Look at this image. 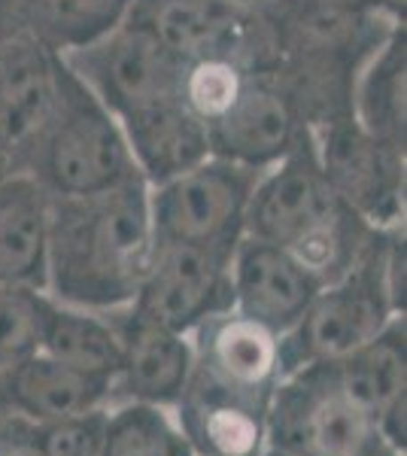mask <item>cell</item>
<instances>
[{"label":"cell","mask_w":407,"mask_h":456,"mask_svg":"<svg viewBox=\"0 0 407 456\" xmlns=\"http://www.w3.org/2000/svg\"><path fill=\"white\" fill-rule=\"evenodd\" d=\"M155 249L150 186L140 174L92 195L52 198L46 296L94 314L134 301Z\"/></svg>","instance_id":"cell-1"},{"label":"cell","mask_w":407,"mask_h":456,"mask_svg":"<svg viewBox=\"0 0 407 456\" xmlns=\"http://www.w3.org/2000/svg\"><path fill=\"white\" fill-rule=\"evenodd\" d=\"M247 234L286 249L316 283H335L377 240V228L344 204L316 159L310 134L265 167L247 210Z\"/></svg>","instance_id":"cell-2"},{"label":"cell","mask_w":407,"mask_h":456,"mask_svg":"<svg viewBox=\"0 0 407 456\" xmlns=\"http://www.w3.org/2000/svg\"><path fill=\"white\" fill-rule=\"evenodd\" d=\"M404 228L380 232L359 265L320 292L280 338V378L316 362H338L404 316Z\"/></svg>","instance_id":"cell-3"},{"label":"cell","mask_w":407,"mask_h":456,"mask_svg":"<svg viewBox=\"0 0 407 456\" xmlns=\"http://www.w3.org/2000/svg\"><path fill=\"white\" fill-rule=\"evenodd\" d=\"M25 174L52 198L92 195L137 174L116 116L64 58L55 110L28 156Z\"/></svg>","instance_id":"cell-4"},{"label":"cell","mask_w":407,"mask_h":456,"mask_svg":"<svg viewBox=\"0 0 407 456\" xmlns=\"http://www.w3.org/2000/svg\"><path fill=\"white\" fill-rule=\"evenodd\" d=\"M265 444L301 456H402L346 393L335 362L305 365L277 380L265 417Z\"/></svg>","instance_id":"cell-5"},{"label":"cell","mask_w":407,"mask_h":456,"mask_svg":"<svg viewBox=\"0 0 407 456\" xmlns=\"http://www.w3.org/2000/svg\"><path fill=\"white\" fill-rule=\"evenodd\" d=\"M262 171L207 156L150 186L155 244H191L234 253L247 234V210Z\"/></svg>","instance_id":"cell-6"},{"label":"cell","mask_w":407,"mask_h":456,"mask_svg":"<svg viewBox=\"0 0 407 456\" xmlns=\"http://www.w3.org/2000/svg\"><path fill=\"white\" fill-rule=\"evenodd\" d=\"M316 159L344 204L377 232L404 228V150L377 141L350 113L310 128Z\"/></svg>","instance_id":"cell-7"},{"label":"cell","mask_w":407,"mask_h":456,"mask_svg":"<svg viewBox=\"0 0 407 456\" xmlns=\"http://www.w3.org/2000/svg\"><path fill=\"white\" fill-rule=\"evenodd\" d=\"M310 134L305 107L277 64H258L243 77L238 98L207 125L210 156L265 171Z\"/></svg>","instance_id":"cell-8"},{"label":"cell","mask_w":407,"mask_h":456,"mask_svg":"<svg viewBox=\"0 0 407 456\" xmlns=\"http://www.w3.org/2000/svg\"><path fill=\"white\" fill-rule=\"evenodd\" d=\"M128 21L146 28L186 64L225 58L258 68L273 61L268 21L240 16L222 0H134Z\"/></svg>","instance_id":"cell-9"},{"label":"cell","mask_w":407,"mask_h":456,"mask_svg":"<svg viewBox=\"0 0 407 456\" xmlns=\"http://www.w3.org/2000/svg\"><path fill=\"white\" fill-rule=\"evenodd\" d=\"M232 256L191 244H155L128 307L159 326L191 335L207 316L232 307Z\"/></svg>","instance_id":"cell-10"},{"label":"cell","mask_w":407,"mask_h":456,"mask_svg":"<svg viewBox=\"0 0 407 456\" xmlns=\"http://www.w3.org/2000/svg\"><path fill=\"white\" fill-rule=\"evenodd\" d=\"M189 338L195 350L189 384L268 408L280 380V335L228 307L207 316Z\"/></svg>","instance_id":"cell-11"},{"label":"cell","mask_w":407,"mask_h":456,"mask_svg":"<svg viewBox=\"0 0 407 456\" xmlns=\"http://www.w3.org/2000/svg\"><path fill=\"white\" fill-rule=\"evenodd\" d=\"M61 83V55L28 37H0V174L25 171Z\"/></svg>","instance_id":"cell-12"},{"label":"cell","mask_w":407,"mask_h":456,"mask_svg":"<svg viewBox=\"0 0 407 456\" xmlns=\"http://www.w3.org/2000/svg\"><path fill=\"white\" fill-rule=\"evenodd\" d=\"M320 292V283L301 268L286 249L243 234L232 256V307L247 320L283 338L307 305Z\"/></svg>","instance_id":"cell-13"},{"label":"cell","mask_w":407,"mask_h":456,"mask_svg":"<svg viewBox=\"0 0 407 456\" xmlns=\"http://www.w3.org/2000/svg\"><path fill=\"white\" fill-rule=\"evenodd\" d=\"M113 320L119 335V374L116 380L134 402L176 404L183 399L195 365L191 338L146 320L134 307H122Z\"/></svg>","instance_id":"cell-14"},{"label":"cell","mask_w":407,"mask_h":456,"mask_svg":"<svg viewBox=\"0 0 407 456\" xmlns=\"http://www.w3.org/2000/svg\"><path fill=\"white\" fill-rule=\"evenodd\" d=\"M116 122L146 186H155L210 156L204 122L191 113L183 98L152 101L116 116Z\"/></svg>","instance_id":"cell-15"},{"label":"cell","mask_w":407,"mask_h":456,"mask_svg":"<svg viewBox=\"0 0 407 456\" xmlns=\"http://www.w3.org/2000/svg\"><path fill=\"white\" fill-rule=\"evenodd\" d=\"M134 0H0V37H28L55 55L98 43L122 25Z\"/></svg>","instance_id":"cell-16"},{"label":"cell","mask_w":407,"mask_h":456,"mask_svg":"<svg viewBox=\"0 0 407 456\" xmlns=\"http://www.w3.org/2000/svg\"><path fill=\"white\" fill-rule=\"evenodd\" d=\"M52 195L31 174H0V283L46 289Z\"/></svg>","instance_id":"cell-17"},{"label":"cell","mask_w":407,"mask_h":456,"mask_svg":"<svg viewBox=\"0 0 407 456\" xmlns=\"http://www.w3.org/2000/svg\"><path fill=\"white\" fill-rule=\"evenodd\" d=\"M6 395L12 408L34 417L40 423L68 420V417L98 411L110 393V380L88 378V374L61 365L46 353H31L12 369H6Z\"/></svg>","instance_id":"cell-18"},{"label":"cell","mask_w":407,"mask_h":456,"mask_svg":"<svg viewBox=\"0 0 407 456\" xmlns=\"http://www.w3.org/2000/svg\"><path fill=\"white\" fill-rule=\"evenodd\" d=\"M407 34L404 25L395 28L359 68L353 79L350 116L377 141L398 150L407 146Z\"/></svg>","instance_id":"cell-19"},{"label":"cell","mask_w":407,"mask_h":456,"mask_svg":"<svg viewBox=\"0 0 407 456\" xmlns=\"http://www.w3.org/2000/svg\"><path fill=\"white\" fill-rule=\"evenodd\" d=\"M180 408V429L191 451L201 456H258L265 447V417L258 404L216 395L201 387H186Z\"/></svg>","instance_id":"cell-20"},{"label":"cell","mask_w":407,"mask_h":456,"mask_svg":"<svg viewBox=\"0 0 407 456\" xmlns=\"http://www.w3.org/2000/svg\"><path fill=\"white\" fill-rule=\"evenodd\" d=\"M40 353L110 384H116L119 374V335L113 320L83 307L58 305L52 298L43 314Z\"/></svg>","instance_id":"cell-21"},{"label":"cell","mask_w":407,"mask_h":456,"mask_svg":"<svg viewBox=\"0 0 407 456\" xmlns=\"http://www.w3.org/2000/svg\"><path fill=\"white\" fill-rule=\"evenodd\" d=\"M335 371L346 393L356 399L374 420L407 399V341L404 316H395L380 335L338 359Z\"/></svg>","instance_id":"cell-22"},{"label":"cell","mask_w":407,"mask_h":456,"mask_svg":"<svg viewBox=\"0 0 407 456\" xmlns=\"http://www.w3.org/2000/svg\"><path fill=\"white\" fill-rule=\"evenodd\" d=\"M101 456H195V451L165 408L131 402L107 414Z\"/></svg>","instance_id":"cell-23"},{"label":"cell","mask_w":407,"mask_h":456,"mask_svg":"<svg viewBox=\"0 0 407 456\" xmlns=\"http://www.w3.org/2000/svg\"><path fill=\"white\" fill-rule=\"evenodd\" d=\"M49 296L31 286L0 283V371L40 350V329Z\"/></svg>","instance_id":"cell-24"},{"label":"cell","mask_w":407,"mask_h":456,"mask_svg":"<svg viewBox=\"0 0 407 456\" xmlns=\"http://www.w3.org/2000/svg\"><path fill=\"white\" fill-rule=\"evenodd\" d=\"M103 426H107V414L101 408L68 420L43 423L37 447L40 456H101Z\"/></svg>","instance_id":"cell-25"},{"label":"cell","mask_w":407,"mask_h":456,"mask_svg":"<svg viewBox=\"0 0 407 456\" xmlns=\"http://www.w3.org/2000/svg\"><path fill=\"white\" fill-rule=\"evenodd\" d=\"M225 6H232V10H238L240 16H249V19H258V21H271L280 16V12L286 10V6H292L295 0H222Z\"/></svg>","instance_id":"cell-26"},{"label":"cell","mask_w":407,"mask_h":456,"mask_svg":"<svg viewBox=\"0 0 407 456\" xmlns=\"http://www.w3.org/2000/svg\"><path fill=\"white\" fill-rule=\"evenodd\" d=\"M380 10H387L389 16H395V19H404V0H374Z\"/></svg>","instance_id":"cell-27"},{"label":"cell","mask_w":407,"mask_h":456,"mask_svg":"<svg viewBox=\"0 0 407 456\" xmlns=\"http://www.w3.org/2000/svg\"><path fill=\"white\" fill-rule=\"evenodd\" d=\"M258 456H301V453H292V451H283V447L265 444V447H262V453H258Z\"/></svg>","instance_id":"cell-28"},{"label":"cell","mask_w":407,"mask_h":456,"mask_svg":"<svg viewBox=\"0 0 407 456\" xmlns=\"http://www.w3.org/2000/svg\"><path fill=\"white\" fill-rule=\"evenodd\" d=\"M0 456H4V453H0Z\"/></svg>","instance_id":"cell-29"}]
</instances>
